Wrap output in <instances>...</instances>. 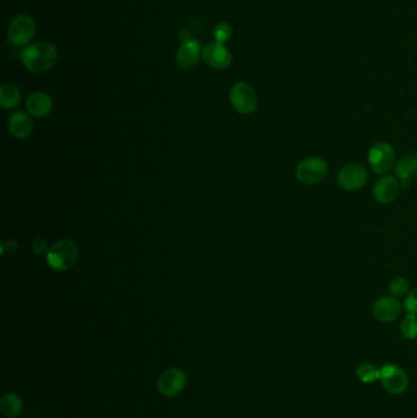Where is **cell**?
I'll return each instance as SVG.
<instances>
[{
  "mask_svg": "<svg viewBox=\"0 0 417 418\" xmlns=\"http://www.w3.org/2000/svg\"><path fill=\"white\" fill-rule=\"evenodd\" d=\"M20 59L22 65L31 73H46L56 65L58 49L49 42L32 43L22 48Z\"/></svg>",
  "mask_w": 417,
  "mask_h": 418,
  "instance_id": "obj_1",
  "label": "cell"
},
{
  "mask_svg": "<svg viewBox=\"0 0 417 418\" xmlns=\"http://www.w3.org/2000/svg\"><path fill=\"white\" fill-rule=\"evenodd\" d=\"M79 250L71 240H60L54 243L47 253V263L56 272L73 268L76 263Z\"/></svg>",
  "mask_w": 417,
  "mask_h": 418,
  "instance_id": "obj_2",
  "label": "cell"
},
{
  "mask_svg": "<svg viewBox=\"0 0 417 418\" xmlns=\"http://www.w3.org/2000/svg\"><path fill=\"white\" fill-rule=\"evenodd\" d=\"M37 32V25L34 19L30 15H17L14 17L8 29V41L9 42L16 46V47H24L34 39Z\"/></svg>",
  "mask_w": 417,
  "mask_h": 418,
  "instance_id": "obj_3",
  "label": "cell"
},
{
  "mask_svg": "<svg viewBox=\"0 0 417 418\" xmlns=\"http://www.w3.org/2000/svg\"><path fill=\"white\" fill-rule=\"evenodd\" d=\"M229 98L231 106L238 114L248 116L257 109V93L247 82L235 83L230 90Z\"/></svg>",
  "mask_w": 417,
  "mask_h": 418,
  "instance_id": "obj_4",
  "label": "cell"
},
{
  "mask_svg": "<svg viewBox=\"0 0 417 418\" xmlns=\"http://www.w3.org/2000/svg\"><path fill=\"white\" fill-rule=\"evenodd\" d=\"M384 390L392 395L404 394L409 388V376L403 368L389 363L381 367V378Z\"/></svg>",
  "mask_w": 417,
  "mask_h": 418,
  "instance_id": "obj_5",
  "label": "cell"
},
{
  "mask_svg": "<svg viewBox=\"0 0 417 418\" xmlns=\"http://www.w3.org/2000/svg\"><path fill=\"white\" fill-rule=\"evenodd\" d=\"M368 164L376 174H387L396 167V152L386 142H377L368 151Z\"/></svg>",
  "mask_w": 417,
  "mask_h": 418,
  "instance_id": "obj_6",
  "label": "cell"
},
{
  "mask_svg": "<svg viewBox=\"0 0 417 418\" xmlns=\"http://www.w3.org/2000/svg\"><path fill=\"white\" fill-rule=\"evenodd\" d=\"M328 174V164L321 157H308L298 163L296 178L305 185H316L321 183Z\"/></svg>",
  "mask_w": 417,
  "mask_h": 418,
  "instance_id": "obj_7",
  "label": "cell"
},
{
  "mask_svg": "<svg viewBox=\"0 0 417 418\" xmlns=\"http://www.w3.org/2000/svg\"><path fill=\"white\" fill-rule=\"evenodd\" d=\"M186 387V374L180 368H169L163 372L157 382L158 392L163 397H173L179 395Z\"/></svg>",
  "mask_w": 417,
  "mask_h": 418,
  "instance_id": "obj_8",
  "label": "cell"
},
{
  "mask_svg": "<svg viewBox=\"0 0 417 418\" xmlns=\"http://www.w3.org/2000/svg\"><path fill=\"white\" fill-rule=\"evenodd\" d=\"M368 179L366 168L358 164H348L341 168L336 181L345 191H356L363 188Z\"/></svg>",
  "mask_w": 417,
  "mask_h": 418,
  "instance_id": "obj_9",
  "label": "cell"
},
{
  "mask_svg": "<svg viewBox=\"0 0 417 418\" xmlns=\"http://www.w3.org/2000/svg\"><path fill=\"white\" fill-rule=\"evenodd\" d=\"M202 58L206 61V64L216 70H226L229 68L233 61V56L229 49L214 41L209 42L207 46L202 48Z\"/></svg>",
  "mask_w": 417,
  "mask_h": 418,
  "instance_id": "obj_10",
  "label": "cell"
},
{
  "mask_svg": "<svg viewBox=\"0 0 417 418\" xmlns=\"http://www.w3.org/2000/svg\"><path fill=\"white\" fill-rule=\"evenodd\" d=\"M401 303L394 296H383L373 303V316L382 323H391L401 315Z\"/></svg>",
  "mask_w": 417,
  "mask_h": 418,
  "instance_id": "obj_11",
  "label": "cell"
},
{
  "mask_svg": "<svg viewBox=\"0 0 417 418\" xmlns=\"http://www.w3.org/2000/svg\"><path fill=\"white\" fill-rule=\"evenodd\" d=\"M202 56V47L196 39H190L188 42L181 43L176 53V64L183 70H192L196 68Z\"/></svg>",
  "mask_w": 417,
  "mask_h": 418,
  "instance_id": "obj_12",
  "label": "cell"
},
{
  "mask_svg": "<svg viewBox=\"0 0 417 418\" xmlns=\"http://www.w3.org/2000/svg\"><path fill=\"white\" fill-rule=\"evenodd\" d=\"M401 184L399 180L394 176L386 175L382 176L381 179L377 180L375 186H373V197L376 201L382 205L392 203L399 195Z\"/></svg>",
  "mask_w": 417,
  "mask_h": 418,
  "instance_id": "obj_13",
  "label": "cell"
},
{
  "mask_svg": "<svg viewBox=\"0 0 417 418\" xmlns=\"http://www.w3.org/2000/svg\"><path fill=\"white\" fill-rule=\"evenodd\" d=\"M396 179L404 190H408L411 184V180L417 175V156L409 154L396 163L394 167Z\"/></svg>",
  "mask_w": 417,
  "mask_h": 418,
  "instance_id": "obj_14",
  "label": "cell"
},
{
  "mask_svg": "<svg viewBox=\"0 0 417 418\" xmlns=\"http://www.w3.org/2000/svg\"><path fill=\"white\" fill-rule=\"evenodd\" d=\"M26 109L36 118L47 116L53 111V99L46 92H34L26 101Z\"/></svg>",
  "mask_w": 417,
  "mask_h": 418,
  "instance_id": "obj_15",
  "label": "cell"
},
{
  "mask_svg": "<svg viewBox=\"0 0 417 418\" xmlns=\"http://www.w3.org/2000/svg\"><path fill=\"white\" fill-rule=\"evenodd\" d=\"M9 133L16 138H26L29 137L34 130V123L30 116H27L24 111H15L10 116L8 124Z\"/></svg>",
  "mask_w": 417,
  "mask_h": 418,
  "instance_id": "obj_16",
  "label": "cell"
},
{
  "mask_svg": "<svg viewBox=\"0 0 417 418\" xmlns=\"http://www.w3.org/2000/svg\"><path fill=\"white\" fill-rule=\"evenodd\" d=\"M24 402L20 395L15 393L5 394L0 400V410L6 417H17L22 412Z\"/></svg>",
  "mask_w": 417,
  "mask_h": 418,
  "instance_id": "obj_17",
  "label": "cell"
},
{
  "mask_svg": "<svg viewBox=\"0 0 417 418\" xmlns=\"http://www.w3.org/2000/svg\"><path fill=\"white\" fill-rule=\"evenodd\" d=\"M21 101V92L13 83H4L0 87V104L4 109H14Z\"/></svg>",
  "mask_w": 417,
  "mask_h": 418,
  "instance_id": "obj_18",
  "label": "cell"
},
{
  "mask_svg": "<svg viewBox=\"0 0 417 418\" xmlns=\"http://www.w3.org/2000/svg\"><path fill=\"white\" fill-rule=\"evenodd\" d=\"M356 377L363 384H372L381 378V368L372 363H363L356 369Z\"/></svg>",
  "mask_w": 417,
  "mask_h": 418,
  "instance_id": "obj_19",
  "label": "cell"
},
{
  "mask_svg": "<svg viewBox=\"0 0 417 418\" xmlns=\"http://www.w3.org/2000/svg\"><path fill=\"white\" fill-rule=\"evenodd\" d=\"M401 335L408 340L417 339V316L408 315L401 325Z\"/></svg>",
  "mask_w": 417,
  "mask_h": 418,
  "instance_id": "obj_20",
  "label": "cell"
},
{
  "mask_svg": "<svg viewBox=\"0 0 417 418\" xmlns=\"http://www.w3.org/2000/svg\"><path fill=\"white\" fill-rule=\"evenodd\" d=\"M213 36L216 39V42L224 43L229 42L230 39L233 37V27L228 22H219L213 31Z\"/></svg>",
  "mask_w": 417,
  "mask_h": 418,
  "instance_id": "obj_21",
  "label": "cell"
},
{
  "mask_svg": "<svg viewBox=\"0 0 417 418\" xmlns=\"http://www.w3.org/2000/svg\"><path fill=\"white\" fill-rule=\"evenodd\" d=\"M389 291L394 297H403L409 291V282L404 277H396L389 285Z\"/></svg>",
  "mask_w": 417,
  "mask_h": 418,
  "instance_id": "obj_22",
  "label": "cell"
},
{
  "mask_svg": "<svg viewBox=\"0 0 417 418\" xmlns=\"http://www.w3.org/2000/svg\"><path fill=\"white\" fill-rule=\"evenodd\" d=\"M404 310L408 312V315L417 316V287L410 291L404 302Z\"/></svg>",
  "mask_w": 417,
  "mask_h": 418,
  "instance_id": "obj_23",
  "label": "cell"
},
{
  "mask_svg": "<svg viewBox=\"0 0 417 418\" xmlns=\"http://www.w3.org/2000/svg\"><path fill=\"white\" fill-rule=\"evenodd\" d=\"M32 251L36 255H44V253H48L49 248H48L47 243L44 240L37 239L34 240V243H32Z\"/></svg>",
  "mask_w": 417,
  "mask_h": 418,
  "instance_id": "obj_24",
  "label": "cell"
},
{
  "mask_svg": "<svg viewBox=\"0 0 417 418\" xmlns=\"http://www.w3.org/2000/svg\"><path fill=\"white\" fill-rule=\"evenodd\" d=\"M179 39L180 41H181V43L188 42V41L192 39L190 31H189L188 29H183V30L179 32Z\"/></svg>",
  "mask_w": 417,
  "mask_h": 418,
  "instance_id": "obj_25",
  "label": "cell"
},
{
  "mask_svg": "<svg viewBox=\"0 0 417 418\" xmlns=\"http://www.w3.org/2000/svg\"><path fill=\"white\" fill-rule=\"evenodd\" d=\"M31 418H37V417H31Z\"/></svg>",
  "mask_w": 417,
  "mask_h": 418,
  "instance_id": "obj_26",
  "label": "cell"
}]
</instances>
